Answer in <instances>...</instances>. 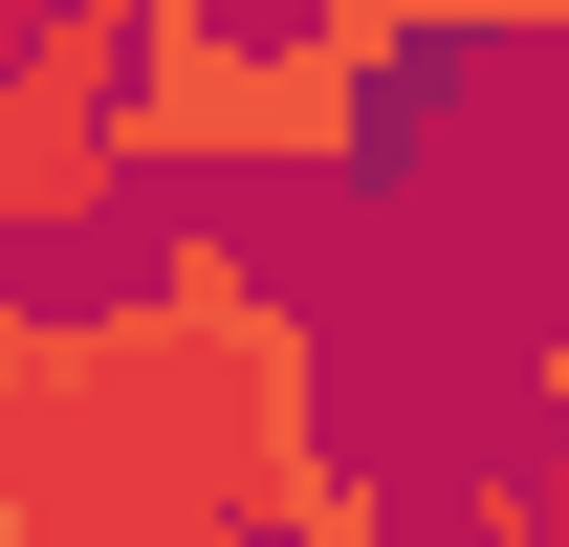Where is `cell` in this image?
Listing matches in <instances>:
<instances>
[{
  "label": "cell",
  "instance_id": "1",
  "mask_svg": "<svg viewBox=\"0 0 569 547\" xmlns=\"http://www.w3.org/2000/svg\"><path fill=\"white\" fill-rule=\"evenodd\" d=\"M67 438L132 547H263V504L329 460V329L241 263V219H153L132 307H67Z\"/></svg>",
  "mask_w": 569,
  "mask_h": 547
},
{
  "label": "cell",
  "instance_id": "2",
  "mask_svg": "<svg viewBox=\"0 0 569 547\" xmlns=\"http://www.w3.org/2000/svg\"><path fill=\"white\" fill-rule=\"evenodd\" d=\"M372 67L307 22H132L110 67V176H351Z\"/></svg>",
  "mask_w": 569,
  "mask_h": 547
},
{
  "label": "cell",
  "instance_id": "3",
  "mask_svg": "<svg viewBox=\"0 0 569 547\" xmlns=\"http://www.w3.org/2000/svg\"><path fill=\"white\" fill-rule=\"evenodd\" d=\"M44 241H110V132L0 67V263H44Z\"/></svg>",
  "mask_w": 569,
  "mask_h": 547
},
{
  "label": "cell",
  "instance_id": "4",
  "mask_svg": "<svg viewBox=\"0 0 569 547\" xmlns=\"http://www.w3.org/2000/svg\"><path fill=\"white\" fill-rule=\"evenodd\" d=\"M263 547H417V504H395L372 460H307V481L263 504Z\"/></svg>",
  "mask_w": 569,
  "mask_h": 547
},
{
  "label": "cell",
  "instance_id": "5",
  "mask_svg": "<svg viewBox=\"0 0 569 547\" xmlns=\"http://www.w3.org/2000/svg\"><path fill=\"white\" fill-rule=\"evenodd\" d=\"M307 44H351V67L395 88V67H417V44H438V0H307Z\"/></svg>",
  "mask_w": 569,
  "mask_h": 547
},
{
  "label": "cell",
  "instance_id": "6",
  "mask_svg": "<svg viewBox=\"0 0 569 547\" xmlns=\"http://www.w3.org/2000/svg\"><path fill=\"white\" fill-rule=\"evenodd\" d=\"M438 44H569V0H438Z\"/></svg>",
  "mask_w": 569,
  "mask_h": 547
},
{
  "label": "cell",
  "instance_id": "7",
  "mask_svg": "<svg viewBox=\"0 0 569 547\" xmlns=\"http://www.w3.org/2000/svg\"><path fill=\"white\" fill-rule=\"evenodd\" d=\"M526 395H548V460H569V307L526 329Z\"/></svg>",
  "mask_w": 569,
  "mask_h": 547
},
{
  "label": "cell",
  "instance_id": "8",
  "mask_svg": "<svg viewBox=\"0 0 569 547\" xmlns=\"http://www.w3.org/2000/svg\"><path fill=\"white\" fill-rule=\"evenodd\" d=\"M503 481H526V547H569V460H503Z\"/></svg>",
  "mask_w": 569,
  "mask_h": 547
},
{
  "label": "cell",
  "instance_id": "9",
  "mask_svg": "<svg viewBox=\"0 0 569 547\" xmlns=\"http://www.w3.org/2000/svg\"><path fill=\"white\" fill-rule=\"evenodd\" d=\"M548 263H569V153H548Z\"/></svg>",
  "mask_w": 569,
  "mask_h": 547
},
{
  "label": "cell",
  "instance_id": "10",
  "mask_svg": "<svg viewBox=\"0 0 569 547\" xmlns=\"http://www.w3.org/2000/svg\"><path fill=\"white\" fill-rule=\"evenodd\" d=\"M110 22H153V0H110Z\"/></svg>",
  "mask_w": 569,
  "mask_h": 547
}]
</instances>
